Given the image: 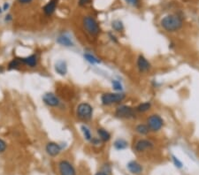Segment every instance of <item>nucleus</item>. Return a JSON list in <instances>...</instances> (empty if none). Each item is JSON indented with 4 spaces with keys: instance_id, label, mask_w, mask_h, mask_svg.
I'll return each mask as SVG.
<instances>
[{
    "instance_id": "bb28decb",
    "label": "nucleus",
    "mask_w": 199,
    "mask_h": 175,
    "mask_svg": "<svg viewBox=\"0 0 199 175\" xmlns=\"http://www.w3.org/2000/svg\"><path fill=\"white\" fill-rule=\"evenodd\" d=\"M173 163L175 164V166L177 167H179V168H182V163L179 160V159L175 158L174 156H173Z\"/></svg>"
},
{
    "instance_id": "aec40b11",
    "label": "nucleus",
    "mask_w": 199,
    "mask_h": 175,
    "mask_svg": "<svg viewBox=\"0 0 199 175\" xmlns=\"http://www.w3.org/2000/svg\"><path fill=\"white\" fill-rule=\"evenodd\" d=\"M114 147L118 150L125 149L127 147V142L126 140L122 139V138H119L114 142Z\"/></svg>"
},
{
    "instance_id": "f03ea898",
    "label": "nucleus",
    "mask_w": 199,
    "mask_h": 175,
    "mask_svg": "<svg viewBox=\"0 0 199 175\" xmlns=\"http://www.w3.org/2000/svg\"><path fill=\"white\" fill-rule=\"evenodd\" d=\"M83 26L85 31L92 36H97L100 33L99 25L92 16L84 17L83 20Z\"/></svg>"
},
{
    "instance_id": "72a5a7b5",
    "label": "nucleus",
    "mask_w": 199,
    "mask_h": 175,
    "mask_svg": "<svg viewBox=\"0 0 199 175\" xmlns=\"http://www.w3.org/2000/svg\"><path fill=\"white\" fill-rule=\"evenodd\" d=\"M5 71V69H4V67L2 66H0V73H2L3 72Z\"/></svg>"
},
{
    "instance_id": "a878e982",
    "label": "nucleus",
    "mask_w": 199,
    "mask_h": 175,
    "mask_svg": "<svg viewBox=\"0 0 199 175\" xmlns=\"http://www.w3.org/2000/svg\"><path fill=\"white\" fill-rule=\"evenodd\" d=\"M6 148H7V144H6V142H5L3 139H0V153L5 152Z\"/></svg>"
},
{
    "instance_id": "473e14b6",
    "label": "nucleus",
    "mask_w": 199,
    "mask_h": 175,
    "mask_svg": "<svg viewBox=\"0 0 199 175\" xmlns=\"http://www.w3.org/2000/svg\"><path fill=\"white\" fill-rule=\"evenodd\" d=\"M95 175H109L108 173H106V172H98Z\"/></svg>"
},
{
    "instance_id": "9b49d317",
    "label": "nucleus",
    "mask_w": 199,
    "mask_h": 175,
    "mask_svg": "<svg viewBox=\"0 0 199 175\" xmlns=\"http://www.w3.org/2000/svg\"><path fill=\"white\" fill-rule=\"evenodd\" d=\"M23 66H28L30 68H35L38 64V58L36 54H32L25 58H19Z\"/></svg>"
},
{
    "instance_id": "cd10ccee",
    "label": "nucleus",
    "mask_w": 199,
    "mask_h": 175,
    "mask_svg": "<svg viewBox=\"0 0 199 175\" xmlns=\"http://www.w3.org/2000/svg\"><path fill=\"white\" fill-rule=\"evenodd\" d=\"M125 1L127 2V4H129V5H131V6H138L139 0H125Z\"/></svg>"
},
{
    "instance_id": "7ed1b4c3",
    "label": "nucleus",
    "mask_w": 199,
    "mask_h": 175,
    "mask_svg": "<svg viewBox=\"0 0 199 175\" xmlns=\"http://www.w3.org/2000/svg\"><path fill=\"white\" fill-rule=\"evenodd\" d=\"M93 115V107L88 103H81L76 108V116L79 120L88 121L91 120Z\"/></svg>"
},
{
    "instance_id": "2eb2a0df",
    "label": "nucleus",
    "mask_w": 199,
    "mask_h": 175,
    "mask_svg": "<svg viewBox=\"0 0 199 175\" xmlns=\"http://www.w3.org/2000/svg\"><path fill=\"white\" fill-rule=\"evenodd\" d=\"M55 71L58 74H59L61 76L66 75L67 73V66L66 62L63 60H59L58 62H56Z\"/></svg>"
},
{
    "instance_id": "6ab92c4d",
    "label": "nucleus",
    "mask_w": 199,
    "mask_h": 175,
    "mask_svg": "<svg viewBox=\"0 0 199 175\" xmlns=\"http://www.w3.org/2000/svg\"><path fill=\"white\" fill-rule=\"evenodd\" d=\"M135 132L141 135H146L149 133V129L147 124H139L135 126Z\"/></svg>"
},
{
    "instance_id": "c85d7f7f",
    "label": "nucleus",
    "mask_w": 199,
    "mask_h": 175,
    "mask_svg": "<svg viewBox=\"0 0 199 175\" xmlns=\"http://www.w3.org/2000/svg\"><path fill=\"white\" fill-rule=\"evenodd\" d=\"M89 2H90V0H79V6H86V5H88Z\"/></svg>"
},
{
    "instance_id": "f3484780",
    "label": "nucleus",
    "mask_w": 199,
    "mask_h": 175,
    "mask_svg": "<svg viewBox=\"0 0 199 175\" xmlns=\"http://www.w3.org/2000/svg\"><path fill=\"white\" fill-rule=\"evenodd\" d=\"M57 42L60 44V45L66 46V47L73 46V43L72 40L69 38L68 36H66V35H60V36H59L58 39H57Z\"/></svg>"
},
{
    "instance_id": "dca6fc26",
    "label": "nucleus",
    "mask_w": 199,
    "mask_h": 175,
    "mask_svg": "<svg viewBox=\"0 0 199 175\" xmlns=\"http://www.w3.org/2000/svg\"><path fill=\"white\" fill-rule=\"evenodd\" d=\"M97 132L98 138L101 140V142H106L110 141L111 134L106 129H105V128H98Z\"/></svg>"
},
{
    "instance_id": "c756f323",
    "label": "nucleus",
    "mask_w": 199,
    "mask_h": 175,
    "mask_svg": "<svg viewBox=\"0 0 199 175\" xmlns=\"http://www.w3.org/2000/svg\"><path fill=\"white\" fill-rule=\"evenodd\" d=\"M33 0H18V2L21 4V5H28V4H30Z\"/></svg>"
},
{
    "instance_id": "20e7f679",
    "label": "nucleus",
    "mask_w": 199,
    "mask_h": 175,
    "mask_svg": "<svg viewBox=\"0 0 199 175\" xmlns=\"http://www.w3.org/2000/svg\"><path fill=\"white\" fill-rule=\"evenodd\" d=\"M126 97L125 94L121 92H108L104 93L101 96V102L104 105H111L113 104H118L122 102Z\"/></svg>"
},
{
    "instance_id": "393cba45",
    "label": "nucleus",
    "mask_w": 199,
    "mask_h": 175,
    "mask_svg": "<svg viewBox=\"0 0 199 175\" xmlns=\"http://www.w3.org/2000/svg\"><path fill=\"white\" fill-rule=\"evenodd\" d=\"M111 85H112V88H114V90H116V91H118V92H121V91L122 90L121 83L119 82V81H116V80L112 81V82H111Z\"/></svg>"
},
{
    "instance_id": "9d476101",
    "label": "nucleus",
    "mask_w": 199,
    "mask_h": 175,
    "mask_svg": "<svg viewBox=\"0 0 199 175\" xmlns=\"http://www.w3.org/2000/svg\"><path fill=\"white\" fill-rule=\"evenodd\" d=\"M62 150V147L59 143L54 142H48L45 146V151L50 157H57Z\"/></svg>"
},
{
    "instance_id": "ddd939ff",
    "label": "nucleus",
    "mask_w": 199,
    "mask_h": 175,
    "mask_svg": "<svg viewBox=\"0 0 199 175\" xmlns=\"http://www.w3.org/2000/svg\"><path fill=\"white\" fill-rule=\"evenodd\" d=\"M57 5H58V0H50L49 1L43 8L44 14L47 16H50L54 13L56 8H57Z\"/></svg>"
},
{
    "instance_id": "0eeeda50",
    "label": "nucleus",
    "mask_w": 199,
    "mask_h": 175,
    "mask_svg": "<svg viewBox=\"0 0 199 175\" xmlns=\"http://www.w3.org/2000/svg\"><path fill=\"white\" fill-rule=\"evenodd\" d=\"M59 175H76L73 165L67 160H61L59 163Z\"/></svg>"
},
{
    "instance_id": "1a4fd4ad",
    "label": "nucleus",
    "mask_w": 199,
    "mask_h": 175,
    "mask_svg": "<svg viewBox=\"0 0 199 175\" xmlns=\"http://www.w3.org/2000/svg\"><path fill=\"white\" fill-rule=\"evenodd\" d=\"M43 101L49 107H59L60 106L61 102L59 97L53 93H45L43 96Z\"/></svg>"
},
{
    "instance_id": "a211bd4d",
    "label": "nucleus",
    "mask_w": 199,
    "mask_h": 175,
    "mask_svg": "<svg viewBox=\"0 0 199 175\" xmlns=\"http://www.w3.org/2000/svg\"><path fill=\"white\" fill-rule=\"evenodd\" d=\"M21 66H23L21 64V62L19 58H15V59H12L9 64H8V70H17L19 69Z\"/></svg>"
},
{
    "instance_id": "423d86ee",
    "label": "nucleus",
    "mask_w": 199,
    "mask_h": 175,
    "mask_svg": "<svg viewBox=\"0 0 199 175\" xmlns=\"http://www.w3.org/2000/svg\"><path fill=\"white\" fill-rule=\"evenodd\" d=\"M115 116L119 119H133L135 116V112L132 107L128 105H120L115 110Z\"/></svg>"
},
{
    "instance_id": "4be33fe9",
    "label": "nucleus",
    "mask_w": 199,
    "mask_h": 175,
    "mask_svg": "<svg viewBox=\"0 0 199 175\" xmlns=\"http://www.w3.org/2000/svg\"><path fill=\"white\" fill-rule=\"evenodd\" d=\"M81 130H82V132H83L84 138H85L87 141L90 142V141H91V139H92L93 137H92L91 132H90V130H89V128H88V126H86V125H83V126H81Z\"/></svg>"
},
{
    "instance_id": "39448f33",
    "label": "nucleus",
    "mask_w": 199,
    "mask_h": 175,
    "mask_svg": "<svg viewBox=\"0 0 199 175\" xmlns=\"http://www.w3.org/2000/svg\"><path fill=\"white\" fill-rule=\"evenodd\" d=\"M147 126L149 131L159 132L164 126V121L159 115L152 114L147 119Z\"/></svg>"
},
{
    "instance_id": "6e6552de",
    "label": "nucleus",
    "mask_w": 199,
    "mask_h": 175,
    "mask_svg": "<svg viewBox=\"0 0 199 175\" xmlns=\"http://www.w3.org/2000/svg\"><path fill=\"white\" fill-rule=\"evenodd\" d=\"M154 144L153 142H150L149 140H147V139H140L137 142H135V150L136 152H144V151H147V150H149L153 148Z\"/></svg>"
},
{
    "instance_id": "7c9ffc66",
    "label": "nucleus",
    "mask_w": 199,
    "mask_h": 175,
    "mask_svg": "<svg viewBox=\"0 0 199 175\" xmlns=\"http://www.w3.org/2000/svg\"><path fill=\"white\" fill-rule=\"evenodd\" d=\"M5 21L7 22L12 21V14H7L6 16V18H5Z\"/></svg>"
},
{
    "instance_id": "4468645a",
    "label": "nucleus",
    "mask_w": 199,
    "mask_h": 175,
    "mask_svg": "<svg viewBox=\"0 0 199 175\" xmlns=\"http://www.w3.org/2000/svg\"><path fill=\"white\" fill-rule=\"evenodd\" d=\"M127 169L134 174H141L143 172V166L136 161H131L127 164Z\"/></svg>"
},
{
    "instance_id": "5701e85b",
    "label": "nucleus",
    "mask_w": 199,
    "mask_h": 175,
    "mask_svg": "<svg viewBox=\"0 0 199 175\" xmlns=\"http://www.w3.org/2000/svg\"><path fill=\"white\" fill-rule=\"evenodd\" d=\"M84 59L88 61V63H90V64H92V65L99 64L100 63V60L97 58H96L95 56L89 54V53H85V54H84Z\"/></svg>"
},
{
    "instance_id": "f8f14e48",
    "label": "nucleus",
    "mask_w": 199,
    "mask_h": 175,
    "mask_svg": "<svg viewBox=\"0 0 199 175\" xmlns=\"http://www.w3.org/2000/svg\"><path fill=\"white\" fill-rule=\"evenodd\" d=\"M136 65H137V68L140 73H145L150 69V63L143 55H140L138 57L137 61H136Z\"/></svg>"
},
{
    "instance_id": "412c9836",
    "label": "nucleus",
    "mask_w": 199,
    "mask_h": 175,
    "mask_svg": "<svg viewBox=\"0 0 199 175\" xmlns=\"http://www.w3.org/2000/svg\"><path fill=\"white\" fill-rule=\"evenodd\" d=\"M151 108V104L150 102H144L142 104H140L135 108V111H138V112H146L148 111L149 109Z\"/></svg>"
},
{
    "instance_id": "f257e3e1",
    "label": "nucleus",
    "mask_w": 199,
    "mask_h": 175,
    "mask_svg": "<svg viewBox=\"0 0 199 175\" xmlns=\"http://www.w3.org/2000/svg\"><path fill=\"white\" fill-rule=\"evenodd\" d=\"M182 18L175 14H169L165 16L160 21L161 27L167 32H175L182 27Z\"/></svg>"
},
{
    "instance_id": "2f4dec72",
    "label": "nucleus",
    "mask_w": 199,
    "mask_h": 175,
    "mask_svg": "<svg viewBox=\"0 0 199 175\" xmlns=\"http://www.w3.org/2000/svg\"><path fill=\"white\" fill-rule=\"evenodd\" d=\"M9 7H10V5H9V3H5L4 4V6H3V11H7L8 9H9Z\"/></svg>"
},
{
    "instance_id": "b1692460",
    "label": "nucleus",
    "mask_w": 199,
    "mask_h": 175,
    "mask_svg": "<svg viewBox=\"0 0 199 175\" xmlns=\"http://www.w3.org/2000/svg\"><path fill=\"white\" fill-rule=\"evenodd\" d=\"M112 28L115 30V31H121L122 29H123V24H122L121 21H114L112 22Z\"/></svg>"
}]
</instances>
